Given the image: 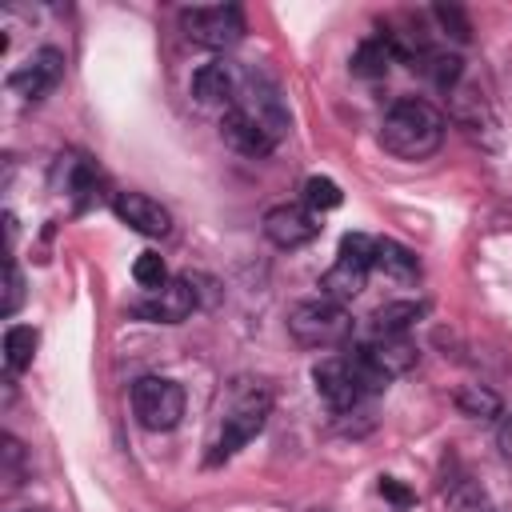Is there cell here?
Returning <instances> with one entry per match:
<instances>
[{
    "label": "cell",
    "instance_id": "cell-12",
    "mask_svg": "<svg viewBox=\"0 0 512 512\" xmlns=\"http://www.w3.org/2000/svg\"><path fill=\"white\" fill-rule=\"evenodd\" d=\"M316 232H320V216L308 204H276L264 212V236L276 248H300L316 240Z\"/></svg>",
    "mask_w": 512,
    "mask_h": 512
},
{
    "label": "cell",
    "instance_id": "cell-29",
    "mask_svg": "<svg viewBox=\"0 0 512 512\" xmlns=\"http://www.w3.org/2000/svg\"><path fill=\"white\" fill-rule=\"evenodd\" d=\"M4 304H0V316H12L16 308H20V300H24V280H20V268H16V260H8V268H4Z\"/></svg>",
    "mask_w": 512,
    "mask_h": 512
},
{
    "label": "cell",
    "instance_id": "cell-14",
    "mask_svg": "<svg viewBox=\"0 0 512 512\" xmlns=\"http://www.w3.org/2000/svg\"><path fill=\"white\" fill-rule=\"evenodd\" d=\"M220 136H224V144L236 148L240 156H268V152L276 148V136H272L264 124H256L248 112H240V108H228V112L220 116Z\"/></svg>",
    "mask_w": 512,
    "mask_h": 512
},
{
    "label": "cell",
    "instance_id": "cell-4",
    "mask_svg": "<svg viewBox=\"0 0 512 512\" xmlns=\"http://www.w3.org/2000/svg\"><path fill=\"white\" fill-rule=\"evenodd\" d=\"M268 412H272V396H268V388H256V384L240 388L236 400H232V408H228L224 420H220V436H216L208 460L216 464V460H228L236 448H244V444L264 428Z\"/></svg>",
    "mask_w": 512,
    "mask_h": 512
},
{
    "label": "cell",
    "instance_id": "cell-24",
    "mask_svg": "<svg viewBox=\"0 0 512 512\" xmlns=\"http://www.w3.org/2000/svg\"><path fill=\"white\" fill-rule=\"evenodd\" d=\"M424 72L432 76V84H436L440 92H456V88L464 84V60L452 56V52H432L428 64H424Z\"/></svg>",
    "mask_w": 512,
    "mask_h": 512
},
{
    "label": "cell",
    "instance_id": "cell-18",
    "mask_svg": "<svg viewBox=\"0 0 512 512\" xmlns=\"http://www.w3.org/2000/svg\"><path fill=\"white\" fill-rule=\"evenodd\" d=\"M448 116L464 128V132H472V136H480L484 128H492V116H488V104H484V96L476 92V88H468V84H460L456 92H448Z\"/></svg>",
    "mask_w": 512,
    "mask_h": 512
},
{
    "label": "cell",
    "instance_id": "cell-25",
    "mask_svg": "<svg viewBox=\"0 0 512 512\" xmlns=\"http://www.w3.org/2000/svg\"><path fill=\"white\" fill-rule=\"evenodd\" d=\"M340 200H344V192H340L336 180H328V176H308V180H304V204H308L316 216L340 208Z\"/></svg>",
    "mask_w": 512,
    "mask_h": 512
},
{
    "label": "cell",
    "instance_id": "cell-19",
    "mask_svg": "<svg viewBox=\"0 0 512 512\" xmlns=\"http://www.w3.org/2000/svg\"><path fill=\"white\" fill-rule=\"evenodd\" d=\"M428 312L424 300H392L372 312V336H408V328Z\"/></svg>",
    "mask_w": 512,
    "mask_h": 512
},
{
    "label": "cell",
    "instance_id": "cell-6",
    "mask_svg": "<svg viewBox=\"0 0 512 512\" xmlns=\"http://www.w3.org/2000/svg\"><path fill=\"white\" fill-rule=\"evenodd\" d=\"M180 28L192 44L224 52L244 36V12L236 4H192L180 8Z\"/></svg>",
    "mask_w": 512,
    "mask_h": 512
},
{
    "label": "cell",
    "instance_id": "cell-15",
    "mask_svg": "<svg viewBox=\"0 0 512 512\" xmlns=\"http://www.w3.org/2000/svg\"><path fill=\"white\" fill-rule=\"evenodd\" d=\"M96 184H100V176H96L92 160H84L80 152H60L56 156V164H52V188L56 192H68L84 208L96 196Z\"/></svg>",
    "mask_w": 512,
    "mask_h": 512
},
{
    "label": "cell",
    "instance_id": "cell-27",
    "mask_svg": "<svg viewBox=\"0 0 512 512\" xmlns=\"http://www.w3.org/2000/svg\"><path fill=\"white\" fill-rule=\"evenodd\" d=\"M432 16H436V24L444 28V36H452L456 44H468V40H472V24H468L464 8H456V4H436Z\"/></svg>",
    "mask_w": 512,
    "mask_h": 512
},
{
    "label": "cell",
    "instance_id": "cell-10",
    "mask_svg": "<svg viewBox=\"0 0 512 512\" xmlns=\"http://www.w3.org/2000/svg\"><path fill=\"white\" fill-rule=\"evenodd\" d=\"M196 308V288L192 280H168L164 288L148 292L144 300L132 304V316L136 320H148V324H180L188 320Z\"/></svg>",
    "mask_w": 512,
    "mask_h": 512
},
{
    "label": "cell",
    "instance_id": "cell-31",
    "mask_svg": "<svg viewBox=\"0 0 512 512\" xmlns=\"http://www.w3.org/2000/svg\"><path fill=\"white\" fill-rule=\"evenodd\" d=\"M496 444H500V452L512 460V416L500 424V432H496Z\"/></svg>",
    "mask_w": 512,
    "mask_h": 512
},
{
    "label": "cell",
    "instance_id": "cell-32",
    "mask_svg": "<svg viewBox=\"0 0 512 512\" xmlns=\"http://www.w3.org/2000/svg\"><path fill=\"white\" fill-rule=\"evenodd\" d=\"M24 512H32V508H24Z\"/></svg>",
    "mask_w": 512,
    "mask_h": 512
},
{
    "label": "cell",
    "instance_id": "cell-21",
    "mask_svg": "<svg viewBox=\"0 0 512 512\" xmlns=\"http://www.w3.org/2000/svg\"><path fill=\"white\" fill-rule=\"evenodd\" d=\"M36 328L32 324H12L8 332H4V368L8 372H24L28 364H32V356H36Z\"/></svg>",
    "mask_w": 512,
    "mask_h": 512
},
{
    "label": "cell",
    "instance_id": "cell-22",
    "mask_svg": "<svg viewBox=\"0 0 512 512\" xmlns=\"http://www.w3.org/2000/svg\"><path fill=\"white\" fill-rule=\"evenodd\" d=\"M444 504H448V512H496L492 508V500H488V492L476 484V480H456L448 492H444Z\"/></svg>",
    "mask_w": 512,
    "mask_h": 512
},
{
    "label": "cell",
    "instance_id": "cell-20",
    "mask_svg": "<svg viewBox=\"0 0 512 512\" xmlns=\"http://www.w3.org/2000/svg\"><path fill=\"white\" fill-rule=\"evenodd\" d=\"M392 64H396V52H392V44L384 40V32H376V36L360 40V48L352 52V72H356V76H364V80L384 76Z\"/></svg>",
    "mask_w": 512,
    "mask_h": 512
},
{
    "label": "cell",
    "instance_id": "cell-28",
    "mask_svg": "<svg viewBox=\"0 0 512 512\" xmlns=\"http://www.w3.org/2000/svg\"><path fill=\"white\" fill-rule=\"evenodd\" d=\"M0 476L8 480V488H16L20 484V472H24V448H20V440L16 436H4V448H0Z\"/></svg>",
    "mask_w": 512,
    "mask_h": 512
},
{
    "label": "cell",
    "instance_id": "cell-7",
    "mask_svg": "<svg viewBox=\"0 0 512 512\" xmlns=\"http://www.w3.org/2000/svg\"><path fill=\"white\" fill-rule=\"evenodd\" d=\"M132 412L148 432H172L184 416V388L168 376H140L132 384Z\"/></svg>",
    "mask_w": 512,
    "mask_h": 512
},
{
    "label": "cell",
    "instance_id": "cell-3",
    "mask_svg": "<svg viewBox=\"0 0 512 512\" xmlns=\"http://www.w3.org/2000/svg\"><path fill=\"white\" fill-rule=\"evenodd\" d=\"M372 256H376V240L364 236V232H348L340 240V252H336V264L320 276V296L344 304L352 296L364 292L368 276H372Z\"/></svg>",
    "mask_w": 512,
    "mask_h": 512
},
{
    "label": "cell",
    "instance_id": "cell-23",
    "mask_svg": "<svg viewBox=\"0 0 512 512\" xmlns=\"http://www.w3.org/2000/svg\"><path fill=\"white\" fill-rule=\"evenodd\" d=\"M456 408L464 416H472V420H488V416H500V396L488 392L484 384H464L456 392Z\"/></svg>",
    "mask_w": 512,
    "mask_h": 512
},
{
    "label": "cell",
    "instance_id": "cell-9",
    "mask_svg": "<svg viewBox=\"0 0 512 512\" xmlns=\"http://www.w3.org/2000/svg\"><path fill=\"white\" fill-rule=\"evenodd\" d=\"M232 108H240V112H248L256 124H264L276 140L284 136V128H288V112H284V100H280V92H276V84L272 80H264V76H244L240 80V88H236V100H232Z\"/></svg>",
    "mask_w": 512,
    "mask_h": 512
},
{
    "label": "cell",
    "instance_id": "cell-16",
    "mask_svg": "<svg viewBox=\"0 0 512 512\" xmlns=\"http://www.w3.org/2000/svg\"><path fill=\"white\" fill-rule=\"evenodd\" d=\"M236 88H240V80H236L232 64H224V60L200 64V68L192 72V96H196L200 104H228V108H232Z\"/></svg>",
    "mask_w": 512,
    "mask_h": 512
},
{
    "label": "cell",
    "instance_id": "cell-13",
    "mask_svg": "<svg viewBox=\"0 0 512 512\" xmlns=\"http://www.w3.org/2000/svg\"><path fill=\"white\" fill-rule=\"evenodd\" d=\"M112 212H116L132 232H140V236H164V232L172 228L168 208H164L160 200L144 196V192H116Z\"/></svg>",
    "mask_w": 512,
    "mask_h": 512
},
{
    "label": "cell",
    "instance_id": "cell-11",
    "mask_svg": "<svg viewBox=\"0 0 512 512\" xmlns=\"http://www.w3.org/2000/svg\"><path fill=\"white\" fill-rule=\"evenodd\" d=\"M64 76V52L60 48H40L32 52L12 76H8V88L24 100H44Z\"/></svg>",
    "mask_w": 512,
    "mask_h": 512
},
{
    "label": "cell",
    "instance_id": "cell-30",
    "mask_svg": "<svg viewBox=\"0 0 512 512\" xmlns=\"http://www.w3.org/2000/svg\"><path fill=\"white\" fill-rule=\"evenodd\" d=\"M380 492H384V496H388V500H392L396 508L412 504V492H408V488H404L400 480H392V476H384V480H380Z\"/></svg>",
    "mask_w": 512,
    "mask_h": 512
},
{
    "label": "cell",
    "instance_id": "cell-26",
    "mask_svg": "<svg viewBox=\"0 0 512 512\" xmlns=\"http://www.w3.org/2000/svg\"><path fill=\"white\" fill-rule=\"evenodd\" d=\"M132 280H136L140 288L156 292V288H164V284H168V268H164V260H160L156 252H140V256H136V264H132Z\"/></svg>",
    "mask_w": 512,
    "mask_h": 512
},
{
    "label": "cell",
    "instance_id": "cell-8",
    "mask_svg": "<svg viewBox=\"0 0 512 512\" xmlns=\"http://www.w3.org/2000/svg\"><path fill=\"white\" fill-rule=\"evenodd\" d=\"M312 384H316V392H320L336 412H348V408H356L364 396H372V388H368V380H364V372H360V364H356L352 352H344V356H324V360L312 368Z\"/></svg>",
    "mask_w": 512,
    "mask_h": 512
},
{
    "label": "cell",
    "instance_id": "cell-1",
    "mask_svg": "<svg viewBox=\"0 0 512 512\" xmlns=\"http://www.w3.org/2000/svg\"><path fill=\"white\" fill-rule=\"evenodd\" d=\"M380 144L396 160H428L444 144V116L428 100L400 96L380 120Z\"/></svg>",
    "mask_w": 512,
    "mask_h": 512
},
{
    "label": "cell",
    "instance_id": "cell-2",
    "mask_svg": "<svg viewBox=\"0 0 512 512\" xmlns=\"http://www.w3.org/2000/svg\"><path fill=\"white\" fill-rule=\"evenodd\" d=\"M288 332L296 344L304 348H336L352 336V316L344 304L316 296V300H300L288 312Z\"/></svg>",
    "mask_w": 512,
    "mask_h": 512
},
{
    "label": "cell",
    "instance_id": "cell-17",
    "mask_svg": "<svg viewBox=\"0 0 512 512\" xmlns=\"http://www.w3.org/2000/svg\"><path fill=\"white\" fill-rule=\"evenodd\" d=\"M372 272H380L392 284H416L420 280V260L412 248L396 244V240H376V256H372Z\"/></svg>",
    "mask_w": 512,
    "mask_h": 512
},
{
    "label": "cell",
    "instance_id": "cell-5",
    "mask_svg": "<svg viewBox=\"0 0 512 512\" xmlns=\"http://www.w3.org/2000/svg\"><path fill=\"white\" fill-rule=\"evenodd\" d=\"M352 356H356L368 388L372 392H384L396 376H404V372L416 368V356L420 352H416V344L408 336H372L368 344H356Z\"/></svg>",
    "mask_w": 512,
    "mask_h": 512
}]
</instances>
